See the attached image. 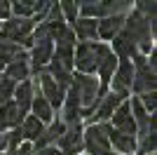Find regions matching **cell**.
<instances>
[{
	"label": "cell",
	"mask_w": 157,
	"mask_h": 155,
	"mask_svg": "<svg viewBox=\"0 0 157 155\" xmlns=\"http://www.w3.org/2000/svg\"><path fill=\"white\" fill-rule=\"evenodd\" d=\"M47 73H49V78H52L54 82L59 85L61 89H66V92H68V87L73 85V73H68L63 66L56 61V59H52V61H49V68H47Z\"/></svg>",
	"instance_id": "cell-22"
},
{
	"label": "cell",
	"mask_w": 157,
	"mask_h": 155,
	"mask_svg": "<svg viewBox=\"0 0 157 155\" xmlns=\"http://www.w3.org/2000/svg\"><path fill=\"white\" fill-rule=\"evenodd\" d=\"M78 10L82 12V19H105L110 17V5L108 2H80Z\"/></svg>",
	"instance_id": "cell-20"
},
{
	"label": "cell",
	"mask_w": 157,
	"mask_h": 155,
	"mask_svg": "<svg viewBox=\"0 0 157 155\" xmlns=\"http://www.w3.org/2000/svg\"><path fill=\"white\" fill-rule=\"evenodd\" d=\"M113 125L110 127L120 134H127V136H136V125H134V117H131V108H129V101H122L117 106V110L113 113Z\"/></svg>",
	"instance_id": "cell-9"
},
{
	"label": "cell",
	"mask_w": 157,
	"mask_h": 155,
	"mask_svg": "<svg viewBox=\"0 0 157 155\" xmlns=\"http://www.w3.org/2000/svg\"><path fill=\"white\" fill-rule=\"evenodd\" d=\"M63 113H61V122L68 127V125H75V122H82V115H80V99H78V92H75V87H68V92H66V99H63Z\"/></svg>",
	"instance_id": "cell-12"
},
{
	"label": "cell",
	"mask_w": 157,
	"mask_h": 155,
	"mask_svg": "<svg viewBox=\"0 0 157 155\" xmlns=\"http://www.w3.org/2000/svg\"><path fill=\"white\" fill-rule=\"evenodd\" d=\"M19 129H21V136H24V139H28V141H38L40 136H42V132H45V125L40 122L38 117L26 115L24 120H21Z\"/></svg>",
	"instance_id": "cell-21"
},
{
	"label": "cell",
	"mask_w": 157,
	"mask_h": 155,
	"mask_svg": "<svg viewBox=\"0 0 157 155\" xmlns=\"http://www.w3.org/2000/svg\"><path fill=\"white\" fill-rule=\"evenodd\" d=\"M31 155H61V150L56 148V146H47V148H38V150H33Z\"/></svg>",
	"instance_id": "cell-31"
},
{
	"label": "cell",
	"mask_w": 157,
	"mask_h": 155,
	"mask_svg": "<svg viewBox=\"0 0 157 155\" xmlns=\"http://www.w3.org/2000/svg\"><path fill=\"white\" fill-rule=\"evenodd\" d=\"M113 54H115V59L117 61H129L134 54H138V50H136V42H134V38H131L129 33L122 28V31L113 38Z\"/></svg>",
	"instance_id": "cell-13"
},
{
	"label": "cell",
	"mask_w": 157,
	"mask_h": 155,
	"mask_svg": "<svg viewBox=\"0 0 157 155\" xmlns=\"http://www.w3.org/2000/svg\"><path fill=\"white\" fill-rule=\"evenodd\" d=\"M155 143H157L155 134L143 136V141H141V146H138V155H152L155 153Z\"/></svg>",
	"instance_id": "cell-29"
},
{
	"label": "cell",
	"mask_w": 157,
	"mask_h": 155,
	"mask_svg": "<svg viewBox=\"0 0 157 155\" xmlns=\"http://www.w3.org/2000/svg\"><path fill=\"white\" fill-rule=\"evenodd\" d=\"M82 146L87 148L89 155H117V153H113L110 141H108L105 132L101 129V125H89L82 132Z\"/></svg>",
	"instance_id": "cell-4"
},
{
	"label": "cell",
	"mask_w": 157,
	"mask_h": 155,
	"mask_svg": "<svg viewBox=\"0 0 157 155\" xmlns=\"http://www.w3.org/2000/svg\"><path fill=\"white\" fill-rule=\"evenodd\" d=\"M110 54V47L105 42H78L73 52V68H78L82 75H92L98 71V66Z\"/></svg>",
	"instance_id": "cell-1"
},
{
	"label": "cell",
	"mask_w": 157,
	"mask_h": 155,
	"mask_svg": "<svg viewBox=\"0 0 157 155\" xmlns=\"http://www.w3.org/2000/svg\"><path fill=\"white\" fill-rule=\"evenodd\" d=\"M21 113L17 110V106H14V101L5 103V106H0V134H5L7 129H14L21 125Z\"/></svg>",
	"instance_id": "cell-17"
},
{
	"label": "cell",
	"mask_w": 157,
	"mask_h": 155,
	"mask_svg": "<svg viewBox=\"0 0 157 155\" xmlns=\"http://www.w3.org/2000/svg\"><path fill=\"white\" fill-rule=\"evenodd\" d=\"M138 101H141V106L145 108V113L148 115H152L157 108V99H155V92H148V94H141L138 97Z\"/></svg>",
	"instance_id": "cell-28"
},
{
	"label": "cell",
	"mask_w": 157,
	"mask_h": 155,
	"mask_svg": "<svg viewBox=\"0 0 157 155\" xmlns=\"http://www.w3.org/2000/svg\"><path fill=\"white\" fill-rule=\"evenodd\" d=\"M131 80H134V64L131 61H120L115 73H113V92L120 97H127L131 92Z\"/></svg>",
	"instance_id": "cell-8"
},
{
	"label": "cell",
	"mask_w": 157,
	"mask_h": 155,
	"mask_svg": "<svg viewBox=\"0 0 157 155\" xmlns=\"http://www.w3.org/2000/svg\"><path fill=\"white\" fill-rule=\"evenodd\" d=\"M0 78H2V73H0Z\"/></svg>",
	"instance_id": "cell-32"
},
{
	"label": "cell",
	"mask_w": 157,
	"mask_h": 155,
	"mask_svg": "<svg viewBox=\"0 0 157 155\" xmlns=\"http://www.w3.org/2000/svg\"><path fill=\"white\" fill-rule=\"evenodd\" d=\"M14 89H17V82H12L10 78H0V106H5V103L12 101L14 97Z\"/></svg>",
	"instance_id": "cell-25"
},
{
	"label": "cell",
	"mask_w": 157,
	"mask_h": 155,
	"mask_svg": "<svg viewBox=\"0 0 157 155\" xmlns=\"http://www.w3.org/2000/svg\"><path fill=\"white\" fill-rule=\"evenodd\" d=\"M96 19H78L75 24L71 26L73 35H78L80 42H96Z\"/></svg>",
	"instance_id": "cell-18"
},
{
	"label": "cell",
	"mask_w": 157,
	"mask_h": 155,
	"mask_svg": "<svg viewBox=\"0 0 157 155\" xmlns=\"http://www.w3.org/2000/svg\"><path fill=\"white\" fill-rule=\"evenodd\" d=\"M31 110H33V117H38L42 125H47V122H52V120H54V108L47 103V99L42 97L40 92H35V94H33Z\"/></svg>",
	"instance_id": "cell-19"
},
{
	"label": "cell",
	"mask_w": 157,
	"mask_h": 155,
	"mask_svg": "<svg viewBox=\"0 0 157 155\" xmlns=\"http://www.w3.org/2000/svg\"><path fill=\"white\" fill-rule=\"evenodd\" d=\"M28 75H31V59H28L26 50H21L19 54L5 66V78H10L12 82H17V80L24 82V80H28Z\"/></svg>",
	"instance_id": "cell-10"
},
{
	"label": "cell",
	"mask_w": 157,
	"mask_h": 155,
	"mask_svg": "<svg viewBox=\"0 0 157 155\" xmlns=\"http://www.w3.org/2000/svg\"><path fill=\"white\" fill-rule=\"evenodd\" d=\"M73 87H75V92H78V99H80V115L89 117V115L94 113V108L98 106V101L103 99L98 78L78 73V75H73Z\"/></svg>",
	"instance_id": "cell-2"
},
{
	"label": "cell",
	"mask_w": 157,
	"mask_h": 155,
	"mask_svg": "<svg viewBox=\"0 0 157 155\" xmlns=\"http://www.w3.org/2000/svg\"><path fill=\"white\" fill-rule=\"evenodd\" d=\"M122 101H124V97H120V94H115V92L105 94V97L98 101V106L94 108V115L87 117V122H89V125H94V122H98V125H101V122H108Z\"/></svg>",
	"instance_id": "cell-7"
},
{
	"label": "cell",
	"mask_w": 157,
	"mask_h": 155,
	"mask_svg": "<svg viewBox=\"0 0 157 155\" xmlns=\"http://www.w3.org/2000/svg\"><path fill=\"white\" fill-rule=\"evenodd\" d=\"M115 68H117V59H115V54H108V57L101 61V66H98V82H101V94H105V87H108V82L113 80V73H115Z\"/></svg>",
	"instance_id": "cell-23"
},
{
	"label": "cell",
	"mask_w": 157,
	"mask_h": 155,
	"mask_svg": "<svg viewBox=\"0 0 157 155\" xmlns=\"http://www.w3.org/2000/svg\"><path fill=\"white\" fill-rule=\"evenodd\" d=\"M35 82H38V92L47 99V103H49L52 108H59V106H63L66 89H61L59 85L54 82L52 78H49L47 68H42V71L38 73V80H35Z\"/></svg>",
	"instance_id": "cell-5"
},
{
	"label": "cell",
	"mask_w": 157,
	"mask_h": 155,
	"mask_svg": "<svg viewBox=\"0 0 157 155\" xmlns=\"http://www.w3.org/2000/svg\"><path fill=\"white\" fill-rule=\"evenodd\" d=\"M82 132H85V127H82V122H75V125H68L63 132V136H61L59 141H56V148L61 150V155H78L82 153Z\"/></svg>",
	"instance_id": "cell-6"
},
{
	"label": "cell",
	"mask_w": 157,
	"mask_h": 155,
	"mask_svg": "<svg viewBox=\"0 0 157 155\" xmlns=\"http://www.w3.org/2000/svg\"><path fill=\"white\" fill-rule=\"evenodd\" d=\"M101 129L105 132V136H108L110 146H115V150H117V153L131 155L134 150L138 148L136 136H127V134H120V132H115V129L110 127V122H101Z\"/></svg>",
	"instance_id": "cell-11"
},
{
	"label": "cell",
	"mask_w": 157,
	"mask_h": 155,
	"mask_svg": "<svg viewBox=\"0 0 157 155\" xmlns=\"http://www.w3.org/2000/svg\"><path fill=\"white\" fill-rule=\"evenodd\" d=\"M14 106L21 113V117H26V113L31 110V101H33V82L31 80H24V82L14 89Z\"/></svg>",
	"instance_id": "cell-15"
},
{
	"label": "cell",
	"mask_w": 157,
	"mask_h": 155,
	"mask_svg": "<svg viewBox=\"0 0 157 155\" xmlns=\"http://www.w3.org/2000/svg\"><path fill=\"white\" fill-rule=\"evenodd\" d=\"M155 71H150L148 66H136L134 68V80H131V89L136 94H148L155 92Z\"/></svg>",
	"instance_id": "cell-14"
},
{
	"label": "cell",
	"mask_w": 157,
	"mask_h": 155,
	"mask_svg": "<svg viewBox=\"0 0 157 155\" xmlns=\"http://www.w3.org/2000/svg\"><path fill=\"white\" fill-rule=\"evenodd\" d=\"M59 10H61V17H63V21H68V24H75L78 21V5L75 2H59Z\"/></svg>",
	"instance_id": "cell-27"
},
{
	"label": "cell",
	"mask_w": 157,
	"mask_h": 155,
	"mask_svg": "<svg viewBox=\"0 0 157 155\" xmlns=\"http://www.w3.org/2000/svg\"><path fill=\"white\" fill-rule=\"evenodd\" d=\"M122 28H124V17H105V19H101L98 26H96V38L113 40Z\"/></svg>",
	"instance_id": "cell-16"
},
{
	"label": "cell",
	"mask_w": 157,
	"mask_h": 155,
	"mask_svg": "<svg viewBox=\"0 0 157 155\" xmlns=\"http://www.w3.org/2000/svg\"><path fill=\"white\" fill-rule=\"evenodd\" d=\"M31 153H33V146H31V143H19L17 148L10 150L7 155H31Z\"/></svg>",
	"instance_id": "cell-30"
},
{
	"label": "cell",
	"mask_w": 157,
	"mask_h": 155,
	"mask_svg": "<svg viewBox=\"0 0 157 155\" xmlns=\"http://www.w3.org/2000/svg\"><path fill=\"white\" fill-rule=\"evenodd\" d=\"M19 52H21L19 45H12V42H7V40H0V59H2L5 64H10Z\"/></svg>",
	"instance_id": "cell-26"
},
{
	"label": "cell",
	"mask_w": 157,
	"mask_h": 155,
	"mask_svg": "<svg viewBox=\"0 0 157 155\" xmlns=\"http://www.w3.org/2000/svg\"><path fill=\"white\" fill-rule=\"evenodd\" d=\"M33 28H35V24H33V19H17V17H10L7 21H2V26H0V40H7V42H12V45H19L26 38H31Z\"/></svg>",
	"instance_id": "cell-3"
},
{
	"label": "cell",
	"mask_w": 157,
	"mask_h": 155,
	"mask_svg": "<svg viewBox=\"0 0 157 155\" xmlns=\"http://www.w3.org/2000/svg\"><path fill=\"white\" fill-rule=\"evenodd\" d=\"M10 14H14L17 19H33L35 7H33V2H12L10 5Z\"/></svg>",
	"instance_id": "cell-24"
}]
</instances>
